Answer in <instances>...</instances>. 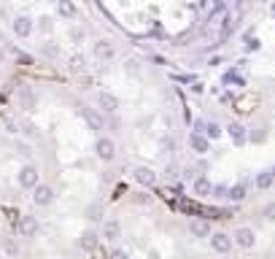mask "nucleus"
<instances>
[{"mask_svg":"<svg viewBox=\"0 0 275 259\" xmlns=\"http://www.w3.org/2000/svg\"><path fill=\"white\" fill-rule=\"evenodd\" d=\"M94 154H97V159H103V162L116 159V143H113V138L100 135L97 140H94Z\"/></svg>","mask_w":275,"mask_h":259,"instance_id":"nucleus-2","label":"nucleus"},{"mask_svg":"<svg viewBox=\"0 0 275 259\" xmlns=\"http://www.w3.org/2000/svg\"><path fill=\"white\" fill-rule=\"evenodd\" d=\"M227 200H232V203H243V200H245V184L230 186V195H227Z\"/></svg>","mask_w":275,"mask_h":259,"instance_id":"nucleus-21","label":"nucleus"},{"mask_svg":"<svg viewBox=\"0 0 275 259\" xmlns=\"http://www.w3.org/2000/svg\"><path fill=\"white\" fill-rule=\"evenodd\" d=\"M22 132H24L27 138H35V132H38V130H35V124H30V122H24V124H22Z\"/></svg>","mask_w":275,"mask_h":259,"instance_id":"nucleus-31","label":"nucleus"},{"mask_svg":"<svg viewBox=\"0 0 275 259\" xmlns=\"http://www.w3.org/2000/svg\"><path fill=\"white\" fill-rule=\"evenodd\" d=\"M132 176H135V181H138L140 186H154L157 184V173L151 170V168H146V165L135 168V170H132Z\"/></svg>","mask_w":275,"mask_h":259,"instance_id":"nucleus-11","label":"nucleus"},{"mask_svg":"<svg viewBox=\"0 0 275 259\" xmlns=\"http://www.w3.org/2000/svg\"><path fill=\"white\" fill-rule=\"evenodd\" d=\"M81 116H84V122H87L94 132L106 130V119H103V113L97 108H87V105H81Z\"/></svg>","mask_w":275,"mask_h":259,"instance_id":"nucleus-7","label":"nucleus"},{"mask_svg":"<svg viewBox=\"0 0 275 259\" xmlns=\"http://www.w3.org/2000/svg\"><path fill=\"white\" fill-rule=\"evenodd\" d=\"M16 100H19V105L22 108H27V111H33L35 108V92H33V86H19L16 89Z\"/></svg>","mask_w":275,"mask_h":259,"instance_id":"nucleus-12","label":"nucleus"},{"mask_svg":"<svg viewBox=\"0 0 275 259\" xmlns=\"http://www.w3.org/2000/svg\"><path fill=\"white\" fill-rule=\"evenodd\" d=\"M41 54L49 57V60H57V57H60V49H57L54 43H43V46H41Z\"/></svg>","mask_w":275,"mask_h":259,"instance_id":"nucleus-27","label":"nucleus"},{"mask_svg":"<svg viewBox=\"0 0 275 259\" xmlns=\"http://www.w3.org/2000/svg\"><path fill=\"white\" fill-rule=\"evenodd\" d=\"M16 151L22 157H30V143H16Z\"/></svg>","mask_w":275,"mask_h":259,"instance_id":"nucleus-33","label":"nucleus"},{"mask_svg":"<svg viewBox=\"0 0 275 259\" xmlns=\"http://www.w3.org/2000/svg\"><path fill=\"white\" fill-rule=\"evenodd\" d=\"M111 259H130V256H127L124 248H113V251H111Z\"/></svg>","mask_w":275,"mask_h":259,"instance_id":"nucleus-35","label":"nucleus"},{"mask_svg":"<svg viewBox=\"0 0 275 259\" xmlns=\"http://www.w3.org/2000/svg\"><path fill=\"white\" fill-rule=\"evenodd\" d=\"M87 216L92 219V222H100V219H103V208H100L97 203L89 205V208H87Z\"/></svg>","mask_w":275,"mask_h":259,"instance_id":"nucleus-28","label":"nucleus"},{"mask_svg":"<svg viewBox=\"0 0 275 259\" xmlns=\"http://www.w3.org/2000/svg\"><path fill=\"white\" fill-rule=\"evenodd\" d=\"M232 243L238 248H254V243H257V232H254L251 227H238L232 232Z\"/></svg>","mask_w":275,"mask_h":259,"instance_id":"nucleus-5","label":"nucleus"},{"mask_svg":"<svg viewBox=\"0 0 275 259\" xmlns=\"http://www.w3.org/2000/svg\"><path fill=\"white\" fill-rule=\"evenodd\" d=\"M0 248H3V256H8V259H16L19 251H22L16 238H3V241H0Z\"/></svg>","mask_w":275,"mask_h":259,"instance_id":"nucleus-17","label":"nucleus"},{"mask_svg":"<svg viewBox=\"0 0 275 259\" xmlns=\"http://www.w3.org/2000/svg\"><path fill=\"white\" fill-rule=\"evenodd\" d=\"M70 38H73L76 43H79L81 38H84V30H79V27H73V30H70Z\"/></svg>","mask_w":275,"mask_h":259,"instance_id":"nucleus-36","label":"nucleus"},{"mask_svg":"<svg viewBox=\"0 0 275 259\" xmlns=\"http://www.w3.org/2000/svg\"><path fill=\"white\" fill-rule=\"evenodd\" d=\"M127 73H130V76H132V73H138V62H135V60H130V62H127Z\"/></svg>","mask_w":275,"mask_h":259,"instance_id":"nucleus-37","label":"nucleus"},{"mask_svg":"<svg viewBox=\"0 0 275 259\" xmlns=\"http://www.w3.org/2000/svg\"><path fill=\"white\" fill-rule=\"evenodd\" d=\"M11 30H14L16 38H30V35L35 33V19L27 16V14H19V16H14Z\"/></svg>","mask_w":275,"mask_h":259,"instance_id":"nucleus-3","label":"nucleus"},{"mask_svg":"<svg viewBox=\"0 0 275 259\" xmlns=\"http://www.w3.org/2000/svg\"><path fill=\"white\" fill-rule=\"evenodd\" d=\"M189 146H192V151L194 154H208V151H211V140H208V135L205 132H192V135H189Z\"/></svg>","mask_w":275,"mask_h":259,"instance_id":"nucleus-9","label":"nucleus"},{"mask_svg":"<svg viewBox=\"0 0 275 259\" xmlns=\"http://www.w3.org/2000/svg\"><path fill=\"white\" fill-rule=\"evenodd\" d=\"M92 52H94V57H97V60L108 62V60H113V57H116V46H113L111 41H97V43L92 46Z\"/></svg>","mask_w":275,"mask_h":259,"instance_id":"nucleus-10","label":"nucleus"},{"mask_svg":"<svg viewBox=\"0 0 275 259\" xmlns=\"http://www.w3.org/2000/svg\"><path fill=\"white\" fill-rule=\"evenodd\" d=\"M221 124H216V122H205V135L208 140H216V138H221Z\"/></svg>","mask_w":275,"mask_h":259,"instance_id":"nucleus-23","label":"nucleus"},{"mask_svg":"<svg viewBox=\"0 0 275 259\" xmlns=\"http://www.w3.org/2000/svg\"><path fill=\"white\" fill-rule=\"evenodd\" d=\"M119 235H121V224L116 222V219L103 222V238H106V241H116Z\"/></svg>","mask_w":275,"mask_h":259,"instance_id":"nucleus-18","label":"nucleus"},{"mask_svg":"<svg viewBox=\"0 0 275 259\" xmlns=\"http://www.w3.org/2000/svg\"><path fill=\"white\" fill-rule=\"evenodd\" d=\"M132 200H135L138 205H148V203H151V197H148V195H143V192H140V195H135Z\"/></svg>","mask_w":275,"mask_h":259,"instance_id":"nucleus-34","label":"nucleus"},{"mask_svg":"<svg viewBox=\"0 0 275 259\" xmlns=\"http://www.w3.org/2000/svg\"><path fill=\"white\" fill-rule=\"evenodd\" d=\"M272 184H275V178H272V173H270V170L257 173V186H259V189H270Z\"/></svg>","mask_w":275,"mask_h":259,"instance_id":"nucleus-22","label":"nucleus"},{"mask_svg":"<svg viewBox=\"0 0 275 259\" xmlns=\"http://www.w3.org/2000/svg\"><path fill=\"white\" fill-rule=\"evenodd\" d=\"M211 248L216 254H230L235 243H232V235H227V232H211Z\"/></svg>","mask_w":275,"mask_h":259,"instance_id":"nucleus-8","label":"nucleus"},{"mask_svg":"<svg viewBox=\"0 0 275 259\" xmlns=\"http://www.w3.org/2000/svg\"><path fill=\"white\" fill-rule=\"evenodd\" d=\"M94 103H97V111L100 113H116L119 111V98L113 92H97V98H94Z\"/></svg>","mask_w":275,"mask_h":259,"instance_id":"nucleus-4","label":"nucleus"},{"mask_svg":"<svg viewBox=\"0 0 275 259\" xmlns=\"http://www.w3.org/2000/svg\"><path fill=\"white\" fill-rule=\"evenodd\" d=\"M68 68H70L73 73H81L84 68H87V60H84L81 54H73V57H70V62H68Z\"/></svg>","mask_w":275,"mask_h":259,"instance_id":"nucleus-24","label":"nucleus"},{"mask_svg":"<svg viewBox=\"0 0 275 259\" xmlns=\"http://www.w3.org/2000/svg\"><path fill=\"white\" fill-rule=\"evenodd\" d=\"M6 57H8V52L3 49V46H0V65H6Z\"/></svg>","mask_w":275,"mask_h":259,"instance_id":"nucleus-39","label":"nucleus"},{"mask_svg":"<svg viewBox=\"0 0 275 259\" xmlns=\"http://www.w3.org/2000/svg\"><path fill=\"white\" fill-rule=\"evenodd\" d=\"M194 132H205V122H203V119L194 122Z\"/></svg>","mask_w":275,"mask_h":259,"instance_id":"nucleus-38","label":"nucleus"},{"mask_svg":"<svg viewBox=\"0 0 275 259\" xmlns=\"http://www.w3.org/2000/svg\"><path fill=\"white\" fill-rule=\"evenodd\" d=\"M262 216L267 219V222H275V203H267V205H264V210H262Z\"/></svg>","mask_w":275,"mask_h":259,"instance_id":"nucleus-29","label":"nucleus"},{"mask_svg":"<svg viewBox=\"0 0 275 259\" xmlns=\"http://www.w3.org/2000/svg\"><path fill=\"white\" fill-rule=\"evenodd\" d=\"M270 173H272V178H275V165H272V168H270Z\"/></svg>","mask_w":275,"mask_h":259,"instance_id":"nucleus-40","label":"nucleus"},{"mask_svg":"<svg viewBox=\"0 0 275 259\" xmlns=\"http://www.w3.org/2000/svg\"><path fill=\"white\" fill-rule=\"evenodd\" d=\"M49 3H57V0H49Z\"/></svg>","mask_w":275,"mask_h":259,"instance_id":"nucleus-41","label":"nucleus"},{"mask_svg":"<svg viewBox=\"0 0 275 259\" xmlns=\"http://www.w3.org/2000/svg\"><path fill=\"white\" fill-rule=\"evenodd\" d=\"M41 224H38V216H22V222H19V232L24 238H35Z\"/></svg>","mask_w":275,"mask_h":259,"instance_id":"nucleus-13","label":"nucleus"},{"mask_svg":"<svg viewBox=\"0 0 275 259\" xmlns=\"http://www.w3.org/2000/svg\"><path fill=\"white\" fill-rule=\"evenodd\" d=\"M3 259H8V256H3Z\"/></svg>","mask_w":275,"mask_h":259,"instance_id":"nucleus-42","label":"nucleus"},{"mask_svg":"<svg viewBox=\"0 0 275 259\" xmlns=\"http://www.w3.org/2000/svg\"><path fill=\"white\" fill-rule=\"evenodd\" d=\"M57 14H60L62 19H73L76 14H79V8H76L73 0H57Z\"/></svg>","mask_w":275,"mask_h":259,"instance_id":"nucleus-19","label":"nucleus"},{"mask_svg":"<svg viewBox=\"0 0 275 259\" xmlns=\"http://www.w3.org/2000/svg\"><path fill=\"white\" fill-rule=\"evenodd\" d=\"M97 241H100V235L94 232V229H84V232L79 235V246L84 248V251H94V248H97Z\"/></svg>","mask_w":275,"mask_h":259,"instance_id":"nucleus-15","label":"nucleus"},{"mask_svg":"<svg viewBox=\"0 0 275 259\" xmlns=\"http://www.w3.org/2000/svg\"><path fill=\"white\" fill-rule=\"evenodd\" d=\"M33 203H35L38 208L52 205V203H54V186H49V184H38V186L33 189Z\"/></svg>","mask_w":275,"mask_h":259,"instance_id":"nucleus-6","label":"nucleus"},{"mask_svg":"<svg viewBox=\"0 0 275 259\" xmlns=\"http://www.w3.org/2000/svg\"><path fill=\"white\" fill-rule=\"evenodd\" d=\"M11 52H14V57H16V60L22 62V65H33V57H30V54H22L19 49H11Z\"/></svg>","mask_w":275,"mask_h":259,"instance_id":"nucleus-30","label":"nucleus"},{"mask_svg":"<svg viewBox=\"0 0 275 259\" xmlns=\"http://www.w3.org/2000/svg\"><path fill=\"white\" fill-rule=\"evenodd\" d=\"M227 195H230V186H224V184L213 186V197H227Z\"/></svg>","mask_w":275,"mask_h":259,"instance_id":"nucleus-32","label":"nucleus"},{"mask_svg":"<svg viewBox=\"0 0 275 259\" xmlns=\"http://www.w3.org/2000/svg\"><path fill=\"white\" fill-rule=\"evenodd\" d=\"M35 27H38L41 33H46V35H49V33L54 30V19H52V16H41V19L35 22Z\"/></svg>","mask_w":275,"mask_h":259,"instance_id":"nucleus-25","label":"nucleus"},{"mask_svg":"<svg viewBox=\"0 0 275 259\" xmlns=\"http://www.w3.org/2000/svg\"><path fill=\"white\" fill-rule=\"evenodd\" d=\"M264 138H267V130H264V127H254L248 132V140L251 143H264Z\"/></svg>","mask_w":275,"mask_h":259,"instance_id":"nucleus-26","label":"nucleus"},{"mask_svg":"<svg viewBox=\"0 0 275 259\" xmlns=\"http://www.w3.org/2000/svg\"><path fill=\"white\" fill-rule=\"evenodd\" d=\"M192 186H194L197 197H211L213 195V184H211V178H208V176H197Z\"/></svg>","mask_w":275,"mask_h":259,"instance_id":"nucleus-16","label":"nucleus"},{"mask_svg":"<svg viewBox=\"0 0 275 259\" xmlns=\"http://www.w3.org/2000/svg\"><path fill=\"white\" fill-rule=\"evenodd\" d=\"M227 132H230V138L235 143H245V140H248V132H245V127H243L240 122H232L230 127H227Z\"/></svg>","mask_w":275,"mask_h":259,"instance_id":"nucleus-20","label":"nucleus"},{"mask_svg":"<svg viewBox=\"0 0 275 259\" xmlns=\"http://www.w3.org/2000/svg\"><path fill=\"white\" fill-rule=\"evenodd\" d=\"M16 184L22 186V189H35L38 184H41V173H38V168L35 165H22L19 168V173H16Z\"/></svg>","mask_w":275,"mask_h":259,"instance_id":"nucleus-1","label":"nucleus"},{"mask_svg":"<svg viewBox=\"0 0 275 259\" xmlns=\"http://www.w3.org/2000/svg\"><path fill=\"white\" fill-rule=\"evenodd\" d=\"M189 232H192L194 238H211V224L205 222V219H192V222H189Z\"/></svg>","mask_w":275,"mask_h":259,"instance_id":"nucleus-14","label":"nucleus"}]
</instances>
